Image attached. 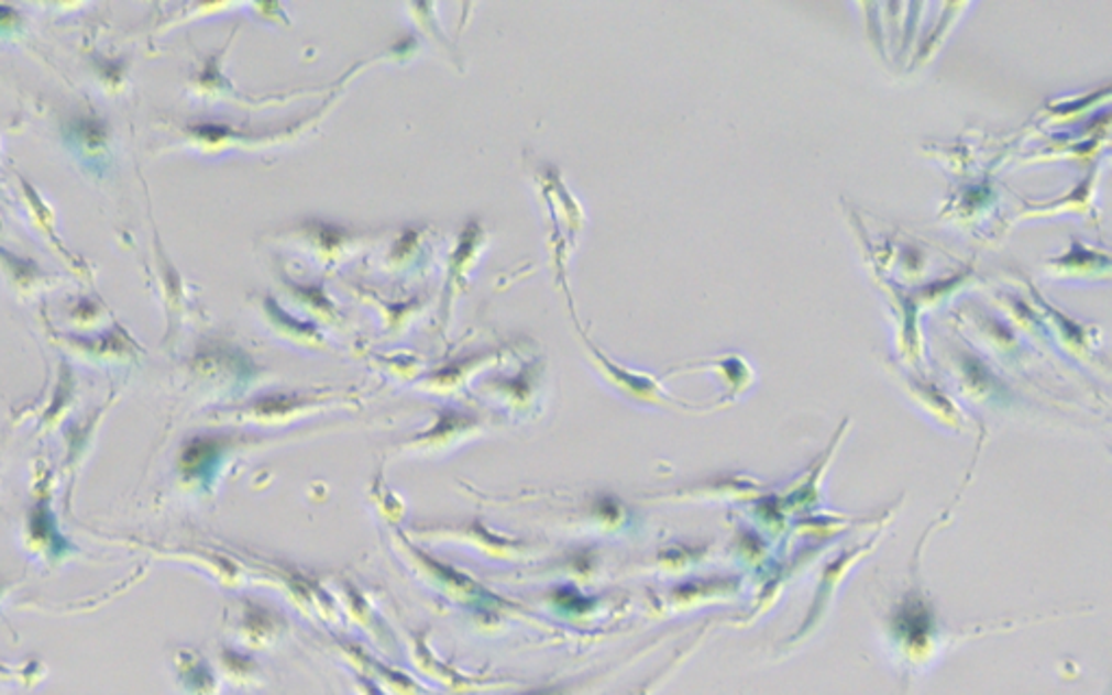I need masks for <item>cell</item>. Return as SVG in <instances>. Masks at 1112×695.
<instances>
[{
	"instance_id": "cell-1",
	"label": "cell",
	"mask_w": 1112,
	"mask_h": 695,
	"mask_svg": "<svg viewBox=\"0 0 1112 695\" xmlns=\"http://www.w3.org/2000/svg\"><path fill=\"white\" fill-rule=\"evenodd\" d=\"M29 541L33 545L37 543L40 552L48 554L51 559L64 556L70 550L68 539H64L59 534V530L55 528V520L51 518V511H48L46 505L35 507L33 514H31V518H29Z\"/></svg>"
},
{
	"instance_id": "cell-2",
	"label": "cell",
	"mask_w": 1112,
	"mask_h": 695,
	"mask_svg": "<svg viewBox=\"0 0 1112 695\" xmlns=\"http://www.w3.org/2000/svg\"><path fill=\"white\" fill-rule=\"evenodd\" d=\"M7 589H9V585H7V583H2V581H0V600H2V598H4V592H7Z\"/></svg>"
}]
</instances>
